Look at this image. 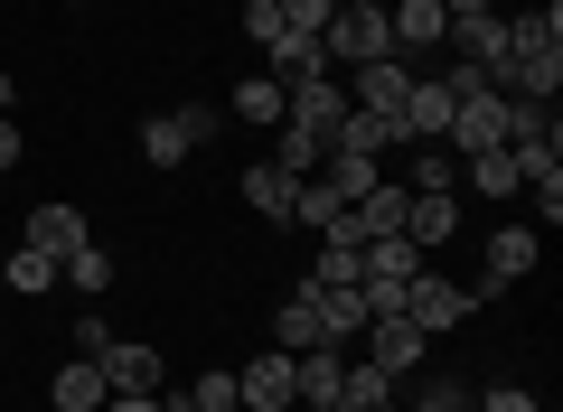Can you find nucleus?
Instances as JSON below:
<instances>
[{"mask_svg":"<svg viewBox=\"0 0 563 412\" xmlns=\"http://www.w3.org/2000/svg\"><path fill=\"white\" fill-rule=\"evenodd\" d=\"M517 197H536V207H544V225H554V216H563V169H544V178H526Z\"/></svg>","mask_w":563,"mask_h":412,"instance_id":"473e14b6","label":"nucleus"},{"mask_svg":"<svg viewBox=\"0 0 563 412\" xmlns=\"http://www.w3.org/2000/svg\"><path fill=\"white\" fill-rule=\"evenodd\" d=\"M20 244H38V254H76V244H95V235H85V216H76V207H29V235Z\"/></svg>","mask_w":563,"mask_h":412,"instance_id":"2eb2a0df","label":"nucleus"},{"mask_svg":"<svg viewBox=\"0 0 563 412\" xmlns=\"http://www.w3.org/2000/svg\"><path fill=\"white\" fill-rule=\"evenodd\" d=\"M103 347H113V329H103V310H85L76 319V356H103Z\"/></svg>","mask_w":563,"mask_h":412,"instance_id":"72a5a7b5","label":"nucleus"},{"mask_svg":"<svg viewBox=\"0 0 563 412\" xmlns=\"http://www.w3.org/2000/svg\"><path fill=\"white\" fill-rule=\"evenodd\" d=\"M451 85L442 76H413V94H404V113H395V132H404V151H422V141H442L451 132Z\"/></svg>","mask_w":563,"mask_h":412,"instance_id":"39448f33","label":"nucleus"},{"mask_svg":"<svg viewBox=\"0 0 563 412\" xmlns=\"http://www.w3.org/2000/svg\"><path fill=\"white\" fill-rule=\"evenodd\" d=\"M273 347H282V356H310V347H329V337H320V310H310L301 291H291V300L273 310Z\"/></svg>","mask_w":563,"mask_h":412,"instance_id":"6ab92c4d","label":"nucleus"},{"mask_svg":"<svg viewBox=\"0 0 563 412\" xmlns=\"http://www.w3.org/2000/svg\"><path fill=\"white\" fill-rule=\"evenodd\" d=\"M57 281H76L85 300H103V291H113V254H103V244H76V254L57 263Z\"/></svg>","mask_w":563,"mask_h":412,"instance_id":"5701e85b","label":"nucleus"},{"mask_svg":"<svg viewBox=\"0 0 563 412\" xmlns=\"http://www.w3.org/2000/svg\"><path fill=\"white\" fill-rule=\"evenodd\" d=\"M0 281H10V291H20V300L57 291V254H38V244H20V254H10V272H0Z\"/></svg>","mask_w":563,"mask_h":412,"instance_id":"393cba45","label":"nucleus"},{"mask_svg":"<svg viewBox=\"0 0 563 412\" xmlns=\"http://www.w3.org/2000/svg\"><path fill=\"white\" fill-rule=\"evenodd\" d=\"M404 197H413V188H395V178H385V188H366L357 207H347V216H357V244H376V235H404Z\"/></svg>","mask_w":563,"mask_h":412,"instance_id":"dca6fc26","label":"nucleus"},{"mask_svg":"<svg viewBox=\"0 0 563 412\" xmlns=\"http://www.w3.org/2000/svg\"><path fill=\"white\" fill-rule=\"evenodd\" d=\"M339 10H385V0H339Z\"/></svg>","mask_w":563,"mask_h":412,"instance_id":"58836bf2","label":"nucleus"},{"mask_svg":"<svg viewBox=\"0 0 563 412\" xmlns=\"http://www.w3.org/2000/svg\"><path fill=\"white\" fill-rule=\"evenodd\" d=\"M244 38H254V47L282 38V0H244Z\"/></svg>","mask_w":563,"mask_h":412,"instance_id":"7c9ffc66","label":"nucleus"},{"mask_svg":"<svg viewBox=\"0 0 563 412\" xmlns=\"http://www.w3.org/2000/svg\"><path fill=\"white\" fill-rule=\"evenodd\" d=\"M10 169H20V122L0 113V178H10Z\"/></svg>","mask_w":563,"mask_h":412,"instance_id":"e433bc0d","label":"nucleus"},{"mask_svg":"<svg viewBox=\"0 0 563 412\" xmlns=\"http://www.w3.org/2000/svg\"><path fill=\"white\" fill-rule=\"evenodd\" d=\"M235 393H244V412H291V356H244V375H235Z\"/></svg>","mask_w":563,"mask_h":412,"instance_id":"1a4fd4ad","label":"nucleus"},{"mask_svg":"<svg viewBox=\"0 0 563 412\" xmlns=\"http://www.w3.org/2000/svg\"><path fill=\"white\" fill-rule=\"evenodd\" d=\"M376 412H395V403H376Z\"/></svg>","mask_w":563,"mask_h":412,"instance_id":"a19ab883","label":"nucleus"},{"mask_svg":"<svg viewBox=\"0 0 563 412\" xmlns=\"http://www.w3.org/2000/svg\"><path fill=\"white\" fill-rule=\"evenodd\" d=\"M404 94H413V66H404V57H366V66H347V103H357V113H385V122H395Z\"/></svg>","mask_w":563,"mask_h":412,"instance_id":"20e7f679","label":"nucleus"},{"mask_svg":"<svg viewBox=\"0 0 563 412\" xmlns=\"http://www.w3.org/2000/svg\"><path fill=\"white\" fill-rule=\"evenodd\" d=\"M339 356L329 347H310V356H291V403H339Z\"/></svg>","mask_w":563,"mask_h":412,"instance_id":"a211bd4d","label":"nucleus"},{"mask_svg":"<svg viewBox=\"0 0 563 412\" xmlns=\"http://www.w3.org/2000/svg\"><path fill=\"white\" fill-rule=\"evenodd\" d=\"M339 281H357V244H320V263L301 272V291H339Z\"/></svg>","mask_w":563,"mask_h":412,"instance_id":"cd10ccee","label":"nucleus"},{"mask_svg":"<svg viewBox=\"0 0 563 412\" xmlns=\"http://www.w3.org/2000/svg\"><path fill=\"white\" fill-rule=\"evenodd\" d=\"M235 113L263 122V132H282V113H291V85H282V76H244V85H235Z\"/></svg>","mask_w":563,"mask_h":412,"instance_id":"412c9836","label":"nucleus"},{"mask_svg":"<svg viewBox=\"0 0 563 412\" xmlns=\"http://www.w3.org/2000/svg\"><path fill=\"white\" fill-rule=\"evenodd\" d=\"M161 347H141V337H113V347H103V385L113 393H161Z\"/></svg>","mask_w":563,"mask_h":412,"instance_id":"6e6552de","label":"nucleus"},{"mask_svg":"<svg viewBox=\"0 0 563 412\" xmlns=\"http://www.w3.org/2000/svg\"><path fill=\"white\" fill-rule=\"evenodd\" d=\"M244 207H254V216H291V178H282L273 159H254V169H244Z\"/></svg>","mask_w":563,"mask_h":412,"instance_id":"b1692460","label":"nucleus"},{"mask_svg":"<svg viewBox=\"0 0 563 412\" xmlns=\"http://www.w3.org/2000/svg\"><path fill=\"white\" fill-rule=\"evenodd\" d=\"M413 272H422V244H404V235H376V244H357V291H366V310H404V291H413Z\"/></svg>","mask_w":563,"mask_h":412,"instance_id":"f257e3e1","label":"nucleus"},{"mask_svg":"<svg viewBox=\"0 0 563 412\" xmlns=\"http://www.w3.org/2000/svg\"><path fill=\"white\" fill-rule=\"evenodd\" d=\"M291 132H310L329 151V141H339V122H347V85H329V76H310V85H291Z\"/></svg>","mask_w":563,"mask_h":412,"instance_id":"423d86ee","label":"nucleus"},{"mask_svg":"<svg viewBox=\"0 0 563 412\" xmlns=\"http://www.w3.org/2000/svg\"><path fill=\"white\" fill-rule=\"evenodd\" d=\"M470 300H479L470 281H442L432 263H422V272H413V291H404V319H413L422 337H442V329H461V319H470Z\"/></svg>","mask_w":563,"mask_h":412,"instance_id":"7ed1b4c3","label":"nucleus"},{"mask_svg":"<svg viewBox=\"0 0 563 412\" xmlns=\"http://www.w3.org/2000/svg\"><path fill=\"white\" fill-rule=\"evenodd\" d=\"M461 403H470L461 385H422V403H413V412H461Z\"/></svg>","mask_w":563,"mask_h":412,"instance_id":"f704fd0d","label":"nucleus"},{"mask_svg":"<svg viewBox=\"0 0 563 412\" xmlns=\"http://www.w3.org/2000/svg\"><path fill=\"white\" fill-rule=\"evenodd\" d=\"M103 393H113V385H103V356H66L57 385H47V403H57V412H103Z\"/></svg>","mask_w":563,"mask_h":412,"instance_id":"9d476101","label":"nucleus"},{"mask_svg":"<svg viewBox=\"0 0 563 412\" xmlns=\"http://www.w3.org/2000/svg\"><path fill=\"white\" fill-rule=\"evenodd\" d=\"M301 300L320 310V337H329V347H339V337H366V319H376L357 281H339V291H301Z\"/></svg>","mask_w":563,"mask_h":412,"instance_id":"9b49d317","label":"nucleus"},{"mask_svg":"<svg viewBox=\"0 0 563 412\" xmlns=\"http://www.w3.org/2000/svg\"><path fill=\"white\" fill-rule=\"evenodd\" d=\"M76 10H85V0H76Z\"/></svg>","mask_w":563,"mask_h":412,"instance_id":"79ce46f5","label":"nucleus"},{"mask_svg":"<svg viewBox=\"0 0 563 412\" xmlns=\"http://www.w3.org/2000/svg\"><path fill=\"white\" fill-rule=\"evenodd\" d=\"M479 263H488V281H479V291H507V281H526V272H536V235H526V225H498Z\"/></svg>","mask_w":563,"mask_h":412,"instance_id":"f8f14e48","label":"nucleus"},{"mask_svg":"<svg viewBox=\"0 0 563 412\" xmlns=\"http://www.w3.org/2000/svg\"><path fill=\"white\" fill-rule=\"evenodd\" d=\"M0 113H10V66H0Z\"/></svg>","mask_w":563,"mask_h":412,"instance_id":"4c0bfd02","label":"nucleus"},{"mask_svg":"<svg viewBox=\"0 0 563 412\" xmlns=\"http://www.w3.org/2000/svg\"><path fill=\"white\" fill-rule=\"evenodd\" d=\"M103 412H169L161 393H103Z\"/></svg>","mask_w":563,"mask_h":412,"instance_id":"c9c22d12","label":"nucleus"},{"mask_svg":"<svg viewBox=\"0 0 563 412\" xmlns=\"http://www.w3.org/2000/svg\"><path fill=\"white\" fill-rule=\"evenodd\" d=\"M470 403H479V412H544L526 385H488V393H470Z\"/></svg>","mask_w":563,"mask_h":412,"instance_id":"2f4dec72","label":"nucleus"},{"mask_svg":"<svg viewBox=\"0 0 563 412\" xmlns=\"http://www.w3.org/2000/svg\"><path fill=\"white\" fill-rule=\"evenodd\" d=\"M470 188L479 197H517V151H507V141L498 151H470Z\"/></svg>","mask_w":563,"mask_h":412,"instance_id":"bb28decb","label":"nucleus"},{"mask_svg":"<svg viewBox=\"0 0 563 412\" xmlns=\"http://www.w3.org/2000/svg\"><path fill=\"white\" fill-rule=\"evenodd\" d=\"M320 159H329V151H320L310 132H291V122L273 132V169H282V178H320Z\"/></svg>","mask_w":563,"mask_h":412,"instance_id":"a878e982","label":"nucleus"},{"mask_svg":"<svg viewBox=\"0 0 563 412\" xmlns=\"http://www.w3.org/2000/svg\"><path fill=\"white\" fill-rule=\"evenodd\" d=\"M179 403H188V412H244V393H235V375L217 366V375H198V385H188Z\"/></svg>","mask_w":563,"mask_h":412,"instance_id":"c85d7f7f","label":"nucleus"},{"mask_svg":"<svg viewBox=\"0 0 563 412\" xmlns=\"http://www.w3.org/2000/svg\"><path fill=\"white\" fill-rule=\"evenodd\" d=\"M207 132H217V113H207V103H179V113H151V122H141V159H151V169H179V159L198 151Z\"/></svg>","mask_w":563,"mask_h":412,"instance_id":"f03ea898","label":"nucleus"},{"mask_svg":"<svg viewBox=\"0 0 563 412\" xmlns=\"http://www.w3.org/2000/svg\"><path fill=\"white\" fill-rule=\"evenodd\" d=\"M536 10H563V0H536Z\"/></svg>","mask_w":563,"mask_h":412,"instance_id":"ea45409f","label":"nucleus"},{"mask_svg":"<svg viewBox=\"0 0 563 412\" xmlns=\"http://www.w3.org/2000/svg\"><path fill=\"white\" fill-rule=\"evenodd\" d=\"M329 151H366V159H385V151H404V132L385 113H357V103H347V122H339V141H329Z\"/></svg>","mask_w":563,"mask_h":412,"instance_id":"aec40b11","label":"nucleus"},{"mask_svg":"<svg viewBox=\"0 0 563 412\" xmlns=\"http://www.w3.org/2000/svg\"><path fill=\"white\" fill-rule=\"evenodd\" d=\"M329 20H339V0H282V29H291V38H320Z\"/></svg>","mask_w":563,"mask_h":412,"instance_id":"c756f323","label":"nucleus"},{"mask_svg":"<svg viewBox=\"0 0 563 412\" xmlns=\"http://www.w3.org/2000/svg\"><path fill=\"white\" fill-rule=\"evenodd\" d=\"M404 188H413V197H451V188H461V159H451L442 141H422V151H413V178H404Z\"/></svg>","mask_w":563,"mask_h":412,"instance_id":"4be33fe9","label":"nucleus"},{"mask_svg":"<svg viewBox=\"0 0 563 412\" xmlns=\"http://www.w3.org/2000/svg\"><path fill=\"white\" fill-rule=\"evenodd\" d=\"M451 235H461V197H404V244L432 254V244H451Z\"/></svg>","mask_w":563,"mask_h":412,"instance_id":"ddd939ff","label":"nucleus"},{"mask_svg":"<svg viewBox=\"0 0 563 412\" xmlns=\"http://www.w3.org/2000/svg\"><path fill=\"white\" fill-rule=\"evenodd\" d=\"M320 188L339 197V207H357L366 188H385V159H366V151H329V159H320Z\"/></svg>","mask_w":563,"mask_h":412,"instance_id":"4468645a","label":"nucleus"},{"mask_svg":"<svg viewBox=\"0 0 563 412\" xmlns=\"http://www.w3.org/2000/svg\"><path fill=\"white\" fill-rule=\"evenodd\" d=\"M263 57H273V66H263V76H282V85H310V76H329L320 38H291V29H282V38L263 47Z\"/></svg>","mask_w":563,"mask_h":412,"instance_id":"f3484780","label":"nucleus"},{"mask_svg":"<svg viewBox=\"0 0 563 412\" xmlns=\"http://www.w3.org/2000/svg\"><path fill=\"white\" fill-rule=\"evenodd\" d=\"M422 347H432V337H422L404 310L366 319V366H385V375H413V366H422Z\"/></svg>","mask_w":563,"mask_h":412,"instance_id":"0eeeda50","label":"nucleus"}]
</instances>
